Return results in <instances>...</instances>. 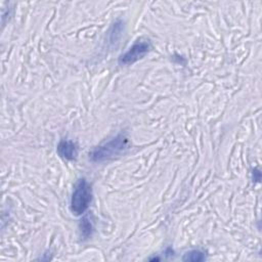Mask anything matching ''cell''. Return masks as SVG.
Wrapping results in <instances>:
<instances>
[{
    "label": "cell",
    "instance_id": "5b68a950",
    "mask_svg": "<svg viewBox=\"0 0 262 262\" xmlns=\"http://www.w3.org/2000/svg\"><path fill=\"white\" fill-rule=\"evenodd\" d=\"M79 228H80V234L83 238H88L91 236L93 227H92V223L90 222V220L87 216L81 220V222L79 224Z\"/></svg>",
    "mask_w": 262,
    "mask_h": 262
},
{
    "label": "cell",
    "instance_id": "277c9868",
    "mask_svg": "<svg viewBox=\"0 0 262 262\" xmlns=\"http://www.w3.org/2000/svg\"><path fill=\"white\" fill-rule=\"evenodd\" d=\"M57 152L62 159L68 161H73V160H76L77 158L78 147L74 141L63 139L57 145Z\"/></svg>",
    "mask_w": 262,
    "mask_h": 262
},
{
    "label": "cell",
    "instance_id": "3957f363",
    "mask_svg": "<svg viewBox=\"0 0 262 262\" xmlns=\"http://www.w3.org/2000/svg\"><path fill=\"white\" fill-rule=\"evenodd\" d=\"M150 49H151V44L149 40L139 39L124 54L120 56L119 63L124 66L132 64L135 61L141 59L144 55H146Z\"/></svg>",
    "mask_w": 262,
    "mask_h": 262
},
{
    "label": "cell",
    "instance_id": "7a4b0ae2",
    "mask_svg": "<svg viewBox=\"0 0 262 262\" xmlns=\"http://www.w3.org/2000/svg\"><path fill=\"white\" fill-rule=\"evenodd\" d=\"M92 201L91 185L85 178H81L77 181L74 187V191L71 198V212L76 215H82L89 208Z\"/></svg>",
    "mask_w": 262,
    "mask_h": 262
},
{
    "label": "cell",
    "instance_id": "6da1fadb",
    "mask_svg": "<svg viewBox=\"0 0 262 262\" xmlns=\"http://www.w3.org/2000/svg\"><path fill=\"white\" fill-rule=\"evenodd\" d=\"M130 148L128 137L121 133L111 139L110 141L96 146L89 154V158L93 162H103L106 160L114 159Z\"/></svg>",
    "mask_w": 262,
    "mask_h": 262
},
{
    "label": "cell",
    "instance_id": "8992f818",
    "mask_svg": "<svg viewBox=\"0 0 262 262\" xmlns=\"http://www.w3.org/2000/svg\"><path fill=\"white\" fill-rule=\"evenodd\" d=\"M184 261H193V262H199V261H204L205 260V254L199 250H192L187 252L184 257Z\"/></svg>",
    "mask_w": 262,
    "mask_h": 262
}]
</instances>
